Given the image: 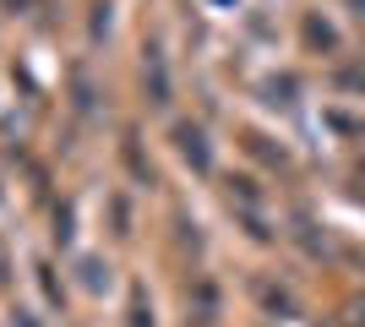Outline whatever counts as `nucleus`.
I'll return each instance as SVG.
<instances>
[{"label": "nucleus", "mask_w": 365, "mask_h": 327, "mask_svg": "<svg viewBox=\"0 0 365 327\" xmlns=\"http://www.w3.org/2000/svg\"><path fill=\"white\" fill-rule=\"evenodd\" d=\"M131 327H153V311H148V306H142V300H137V306H131Z\"/></svg>", "instance_id": "9"}, {"label": "nucleus", "mask_w": 365, "mask_h": 327, "mask_svg": "<svg viewBox=\"0 0 365 327\" xmlns=\"http://www.w3.org/2000/svg\"><path fill=\"white\" fill-rule=\"evenodd\" d=\"M305 38H311V44H322V49H333V28H327L322 16H311V22H305Z\"/></svg>", "instance_id": "4"}, {"label": "nucleus", "mask_w": 365, "mask_h": 327, "mask_svg": "<svg viewBox=\"0 0 365 327\" xmlns=\"http://www.w3.org/2000/svg\"><path fill=\"white\" fill-rule=\"evenodd\" d=\"M262 306H267L273 316H294V300L284 295V289H262Z\"/></svg>", "instance_id": "2"}, {"label": "nucleus", "mask_w": 365, "mask_h": 327, "mask_svg": "<svg viewBox=\"0 0 365 327\" xmlns=\"http://www.w3.org/2000/svg\"><path fill=\"white\" fill-rule=\"evenodd\" d=\"M229 197H240V202H257V186H251L245 175H229Z\"/></svg>", "instance_id": "7"}, {"label": "nucleus", "mask_w": 365, "mask_h": 327, "mask_svg": "<svg viewBox=\"0 0 365 327\" xmlns=\"http://www.w3.org/2000/svg\"><path fill=\"white\" fill-rule=\"evenodd\" d=\"M88 284L98 289V284H109V267H98V262H88Z\"/></svg>", "instance_id": "10"}, {"label": "nucleus", "mask_w": 365, "mask_h": 327, "mask_svg": "<svg viewBox=\"0 0 365 327\" xmlns=\"http://www.w3.org/2000/svg\"><path fill=\"white\" fill-rule=\"evenodd\" d=\"M338 88H344V93H365V66H344V71H338Z\"/></svg>", "instance_id": "3"}, {"label": "nucleus", "mask_w": 365, "mask_h": 327, "mask_svg": "<svg viewBox=\"0 0 365 327\" xmlns=\"http://www.w3.org/2000/svg\"><path fill=\"white\" fill-rule=\"evenodd\" d=\"M109 213H115V234H131V213H125V197H109Z\"/></svg>", "instance_id": "6"}, {"label": "nucleus", "mask_w": 365, "mask_h": 327, "mask_svg": "<svg viewBox=\"0 0 365 327\" xmlns=\"http://www.w3.org/2000/svg\"><path fill=\"white\" fill-rule=\"evenodd\" d=\"M175 147H180V158H185V164H191L197 175H207V170H213V153H207V142H202V131H197L191 120H180V125H175Z\"/></svg>", "instance_id": "1"}, {"label": "nucleus", "mask_w": 365, "mask_h": 327, "mask_svg": "<svg viewBox=\"0 0 365 327\" xmlns=\"http://www.w3.org/2000/svg\"><path fill=\"white\" fill-rule=\"evenodd\" d=\"M262 93H267V104H289V93H294V82L284 77V82H267V88H262Z\"/></svg>", "instance_id": "8"}, {"label": "nucleus", "mask_w": 365, "mask_h": 327, "mask_svg": "<svg viewBox=\"0 0 365 327\" xmlns=\"http://www.w3.org/2000/svg\"><path fill=\"white\" fill-rule=\"evenodd\" d=\"M360 131H365V125H360Z\"/></svg>", "instance_id": "11"}, {"label": "nucleus", "mask_w": 365, "mask_h": 327, "mask_svg": "<svg viewBox=\"0 0 365 327\" xmlns=\"http://www.w3.org/2000/svg\"><path fill=\"white\" fill-rule=\"evenodd\" d=\"M197 306H202V322L218 311V289H213V284H197Z\"/></svg>", "instance_id": "5"}]
</instances>
